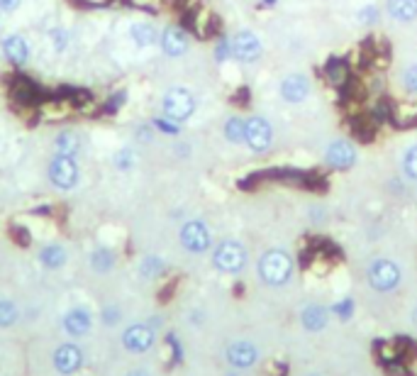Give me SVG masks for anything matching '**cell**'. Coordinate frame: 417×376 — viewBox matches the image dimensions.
Wrapping results in <instances>:
<instances>
[{"label": "cell", "mask_w": 417, "mask_h": 376, "mask_svg": "<svg viewBox=\"0 0 417 376\" xmlns=\"http://www.w3.org/2000/svg\"><path fill=\"white\" fill-rule=\"evenodd\" d=\"M293 274H295V262L290 257V252L283 250V247H271L256 262V276H259V281L263 286H268V289L288 286Z\"/></svg>", "instance_id": "cell-1"}, {"label": "cell", "mask_w": 417, "mask_h": 376, "mask_svg": "<svg viewBox=\"0 0 417 376\" xmlns=\"http://www.w3.org/2000/svg\"><path fill=\"white\" fill-rule=\"evenodd\" d=\"M249 264V250L239 240H222L212 247V267L219 274L237 276Z\"/></svg>", "instance_id": "cell-2"}, {"label": "cell", "mask_w": 417, "mask_h": 376, "mask_svg": "<svg viewBox=\"0 0 417 376\" xmlns=\"http://www.w3.org/2000/svg\"><path fill=\"white\" fill-rule=\"evenodd\" d=\"M366 284L376 293H393L403 284V269L388 257H376L366 267Z\"/></svg>", "instance_id": "cell-3"}, {"label": "cell", "mask_w": 417, "mask_h": 376, "mask_svg": "<svg viewBox=\"0 0 417 376\" xmlns=\"http://www.w3.org/2000/svg\"><path fill=\"white\" fill-rule=\"evenodd\" d=\"M198 110V101L193 96V91L185 86H173L168 88L166 93H164L161 98V115H166L168 120H173V123L183 125L188 123L190 118L195 115Z\"/></svg>", "instance_id": "cell-4"}, {"label": "cell", "mask_w": 417, "mask_h": 376, "mask_svg": "<svg viewBox=\"0 0 417 376\" xmlns=\"http://www.w3.org/2000/svg\"><path fill=\"white\" fill-rule=\"evenodd\" d=\"M276 142V130L266 115H249L244 127V145L251 149V154L263 157L273 149Z\"/></svg>", "instance_id": "cell-5"}, {"label": "cell", "mask_w": 417, "mask_h": 376, "mask_svg": "<svg viewBox=\"0 0 417 376\" xmlns=\"http://www.w3.org/2000/svg\"><path fill=\"white\" fill-rule=\"evenodd\" d=\"M232 44V59L239 64H256L263 59V40L259 37V32L249 30V27H241L229 37Z\"/></svg>", "instance_id": "cell-6"}, {"label": "cell", "mask_w": 417, "mask_h": 376, "mask_svg": "<svg viewBox=\"0 0 417 376\" xmlns=\"http://www.w3.org/2000/svg\"><path fill=\"white\" fill-rule=\"evenodd\" d=\"M322 162L332 171H351L359 164V149L347 137H337V140H332L325 147Z\"/></svg>", "instance_id": "cell-7"}, {"label": "cell", "mask_w": 417, "mask_h": 376, "mask_svg": "<svg viewBox=\"0 0 417 376\" xmlns=\"http://www.w3.org/2000/svg\"><path fill=\"white\" fill-rule=\"evenodd\" d=\"M181 247L190 254H205L212 250V232L202 220H188L178 230Z\"/></svg>", "instance_id": "cell-8"}, {"label": "cell", "mask_w": 417, "mask_h": 376, "mask_svg": "<svg viewBox=\"0 0 417 376\" xmlns=\"http://www.w3.org/2000/svg\"><path fill=\"white\" fill-rule=\"evenodd\" d=\"M312 96V81L303 71H288L278 81V98L288 105H300Z\"/></svg>", "instance_id": "cell-9"}, {"label": "cell", "mask_w": 417, "mask_h": 376, "mask_svg": "<svg viewBox=\"0 0 417 376\" xmlns=\"http://www.w3.org/2000/svg\"><path fill=\"white\" fill-rule=\"evenodd\" d=\"M224 359L234 372H246V369H254L259 364V347L251 340H234L224 350Z\"/></svg>", "instance_id": "cell-10"}, {"label": "cell", "mask_w": 417, "mask_h": 376, "mask_svg": "<svg viewBox=\"0 0 417 376\" xmlns=\"http://www.w3.org/2000/svg\"><path fill=\"white\" fill-rule=\"evenodd\" d=\"M49 179L57 188L62 191H71L76 184H79V167H76L74 157H64V154H57L49 164Z\"/></svg>", "instance_id": "cell-11"}, {"label": "cell", "mask_w": 417, "mask_h": 376, "mask_svg": "<svg viewBox=\"0 0 417 376\" xmlns=\"http://www.w3.org/2000/svg\"><path fill=\"white\" fill-rule=\"evenodd\" d=\"M159 44H161V52L171 59H181L185 52L190 49V35L185 27L181 25H168L166 30L159 37Z\"/></svg>", "instance_id": "cell-12"}, {"label": "cell", "mask_w": 417, "mask_h": 376, "mask_svg": "<svg viewBox=\"0 0 417 376\" xmlns=\"http://www.w3.org/2000/svg\"><path fill=\"white\" fill-rule=\"evenodd\" d=\"M122 345L125 350L132 355H142V352H149L154 347V330L144 323L130 325L122 333Z\"/></svg>", "instance_id": "cell-13"}, {"label": "cell", "mask_w": 417, "mask_h": 376, "mask_svg": "<svg viewBox=\"0 0 417 376\" xmlns=\"http://www.w3.org/2000/svg\"><path fill=\"white\" fill-rule=\"evenodd\" d=\"M383 13L398 25H413L417 22V0H386Z\"/></svg>", "instance_id": "cell-14"}, {"label": "cell", "mask_w": 417, "mask_h": 376, "mask_svg": "<svg viewBox=\"0 0 417 376\" xmlns=\"http://www.w3.org/2000/svg\"><path fill=\"white\" fill-rule=\"evenodd\" d=\"M300 325L307 333H322L329 325V308L320 306V303H307L300 311Z\"/></svg>", "instance_id": "cell-15"}, {"label": "cell", "mask_w": 417, "mask_h": 376, "mask_svg": "<svg viewBox=\"0 0 417 376\" xmlns=\"http://www.w3.org/2000/svg\"><path fill=\"white\" fill-rule=\"evenodd\" d=\"M84 364V352L76 345H62L57 352H54V367L62 374H74L81 369Z\"/></svg>", "instance_id": "cell-16"}, {"label": "cell", "mask_w": 417, "mask_h": 376, "mask_svg": "<svg viewBox=\"0 0 417 376\" xmlns=\"http://www.w3.org/2000/svg\"><path fill=\"white\" fill-rule=\"evenodd\" d=\"M64 330L69 333L71 337H81L86 335L88 330H91V315L84 308H74V311L66 313L64 318Z\"/></svg>", "instance_id": "cell-17"}, {"label": "cell", "mask_w": 417, "mask_h": 376, "mask_svg": "<svg viewBox=\"0 0 417 376\" xmlns=\"http://www.w3.org/2000/svg\"><path fill=\"white\" fill-rule=\"evenodd\" d=\"M3 52H5V57L10 59L13 64H25L27 62V57H30V47H27V42H25V37H20V35H10L8 40L3 42Z\"/></svg>", "instance_id": "cell-18"}, {"label": "cell", "mask_w": 417, "mask_h": 376, "mask_svg": "<svg viewBox=\"0 0 417 376\" xmlns=\"http://www.w3.org/2000/svg\"><path fill=\"white\" fill-rule=\"evenodd\" d=\"M400 176L410 184H417V142L405 147L400 154Z\"/></svg>", "instance_id": "cell-19"}, {"label": "cell", "mask_w": 417, "mask_h": 376, "mask_svg": "<svg viewBox=\"0 0 417 376\" xmlns=\"http://www.w3.org/2000/svg\"><path fill=\"white\" fill-rule=\"evenodd\" d=\"M244 127H246V118H241V115H229L222 125V137L229 145H241V142H244Z\"/></svg>", "instance_id": "cell-20"}, {"label": "cell", "mask_w": 417, "mask_h": 376, "mask_svg": "<svg viewBox=\"0 0 417 376\" xmlns=\"http://www.w3.org/2000/svg\"><path fill=\"white\" fill-rule=\"evenodd\" d=\"M130 37H132V42L142 49L152 47V44L159 40L156 30H154V25H149V22H135V25L130 27Z\"/></svg>", "instance_id": "cell-21"}, {"label": "cell", "mask_w": 417, "mask_h": 376, "mask_svg": "<svg viewBox=\"0 0 417 376\" xmlns=\"http://www.w3.org/2000/svg\"><path fill=\"white\" fill-rule=\"evenodd\" d=\"M383 18V8H378L376 3H364L361 8H356L354 20L359 22L361 27H376Z\"/></svg>", "instance_id": "cell-22"}, {"label": "cell", "mask_w": 417, "mask_h": 376, "mask_svg": "<svg viewBox=\"0 0 417 376\" xmlns=\"http://www.w3.org/2000/svg\"><path fill=\"white\" fill-rule=\"evenodd\" d=\"M13 93L18 96L20 103H37V101H40V88L32 84V81H27V79L15 81Z\"/></svg>", "instance_id": "cell-23"}, {"label": "cell", "mask_w": 417, "mask_h": 376, "mask_svg": "<svg viewBox=\"0 0 417 376\" xmlns=\"http://www.w3.org/2000/svg\"><path fill=\"white\" fill-rule=\"evenodd\" d=\"M40 259L47 269H59V267H64V262H66V252H64V247H59V245H49L40 252Z\"/></svg>", "instance_id": "cell-24"}, {"label": "cell", "mask_w": 417, "mask_h": 376, "mask_svg": "<svg viewBox=\"0 0 417 376\" xmlns=\"http://www.w3.org/2000/svg\"><path fill=\"white\" fill-rule=\"evenodd\" d=\"M79 137L74 135V132H62V135L57 137V142H54V147H57V154H64V157H74L76 152H79Z\"/></svg>", "instance_id": "cell-25"}, {"label": "cell", "mask_w": 417, "mask_h": 376, "mask_svg": "<svg viewBox=\"0 0 417 376\" xmlns=\"http://www.w3.org/2000/svg\"><path fill=\"white\" fill-rule=\"evenodd\" d=\"M400 86H403L405 93L417 96V62L408 64L403 71H400Z\"/></svg>", "instance_id": "cell-26"}, {"label": "cell", "mask_w": 417, "mask_h": 376, "mask_svg": "<svg viewBox=\"0 0 417 376\" xmlns=\"http://www.w3.org/2000/svg\"><path fill=\"white\" fill-rule=\"evenodd\" d=\"M18 320V306L13 301H0V328H10Z\"/></svg>", "instance_id": "cell-27"}, {"label": "cell", "mask_w": 417, "mask_h": 376, "mask_svg": "<svg viewBox=\"0 0 417 376\" xmlns=\"http://www.w3.org/2000/svg\"><path fill=\"white\" fill-rule=\"evenodd\" d=\"M91 264H93V269H98V272H110V267L115 264V257L108 250H96L91 257Z\"/></svg>", "instance_id": "cell-28"}, {"label": "cell", "mask_w": 417, "mask_h": 376, "mask_svg": "<svg viewBox=\"0 0 417 376\" xmlns=\"http://www.w3.org/2000/svg\"><path fill=\"white\" fill-rule=\"evenodd\" d=\"M154 130H159L161 135H168V137H176L178 135V123H173V120H168L166 115H161V118H154V123H152Z\"/></svg>", "instance_id": "cell-29"}, {"label": "cell", "mask_w": 417, "mask_h": 376, "mask_svg": "<svg viewBox=\"0 0 417 376\" xmlns=\"http://www.w3.org/2000/svg\"><path fill=\"white\" fill-rule=\"evenodd\" d=\"M113 162H115V167H118L120 171H130L132 167H135V152L132 149H120L118 154L113 157Z\"/></svg>", "instance_id": "cell-30"}, {"label": "cell", "mask_w": 417, "mask_h": 376, "mask_svg": "<svg viewBox=\"0 0 417 376\" xmlns=\"http://www.w3.org/2000/svg\"><path fill=\"white\" fill-rule=\"evenodd\" d=\"M215 59L217 64H224L232 59V44H229V37H219L215 44Z\"/></svg>", "instance_id": "cell-31"}, {"label": "cell", "mask_w": 417, "mask_h": 376, "mask_svg": "<svg viewBox=\"0 0 417 376\" xmlns=\"http://www.w3.org/2000/svg\"><path fill=\"white\" fill-rule=\"evenodd\" d=\"M161 269H164V262L159 257H147L144 262H142V274L149 276V279L161 274Z\"/></svg>", "instance_id": "cell-32"}, {"label": "cell", "mask_w": 417, "mask_h": 376, "mask_svg": "<svg viewBox=\"0 0 417 376\" xmlns=\"http://www.w3.org/2000/svg\"><path fill=\"white\" fill-rule=\"evenodd\" d=\"M334 313L339 315V320H349L351 315H354V301H351V298H342V301H337Z\"/></svg>", "instance_id": "cell-33"}, {"label": "cell", "mask_w": 417, "mask_h": 376, "mask_svg": "<svg viewBox=\"0 0 417 376\" xmlns=\"http://www.w3.org/2000/svg\"><path fill=\"white\" fill-rule=\"evenodd\" d=\"M118 318H120V313L115 311L113 306L105 308V325H115V323H118Z\"/></svg>", "instance_id": "cell-34"}, {"label": "cell", "mask_w": 417, "mask_h": 376, "mask_svg": "<svg viewBox=\"0 0 417 376\" xmlns=\"http://www.w3.org/2000/svg\"><path fill=\"white\" fill-rule=\"evenodd\" d=\"M20 5V0H0V10H15Z\"/></svg>", "instance_id": "cell-35"}, {"label": "cell", "mask_w": 417, "mask_h": 376, "mask_svg": "<svg viewBox=\"0 0 417 376\" xmlns=\"http://www.w3.org/2000/svg\"><path fill=\"white\" fill-rule=\"evenodd\" d=\"M127 376H152V374L144 372V369H135V372H130Z\"/></svg>", "instance_id": "cell-36"}, {"label": "cell", "mask_w": 417, "mask_h": 376, "mask_svg": "<svg viewBox=\"0 0 417 376\" xmlns=\"http://www.w3.org/2000/svg\"><path fill=\"white\" fill-rule=\"evenodd\" d=\"M410 323H413L415 328H417V306L413 308V311H410Z\"/></svg>", "instance_id": "cell-37"}, {"label": "cell", "mask_w": 417, "mask_h": 376, "mask_svg": "<svg viewBox=\"0 0 417 376\" xmlns=\"http://www.w3.org/2000/svg\"><path fill=\"white\" fill-rule=\"evenodd\" d=\"M86 3H91V5H108L110 0H86Z\"/></svg>", "instance_id": "cell-38"}]
</instances>
